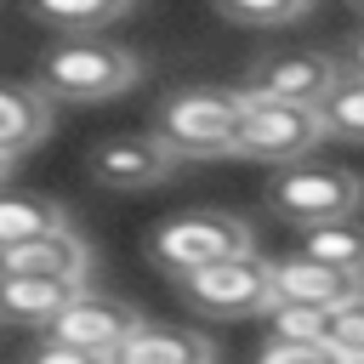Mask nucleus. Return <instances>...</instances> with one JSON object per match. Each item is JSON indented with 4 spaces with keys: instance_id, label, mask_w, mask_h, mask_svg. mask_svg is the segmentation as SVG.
Listing matches in <instances>:
<instances>
[{
    "instance_id": "1",
    "label": "nucleus",
    "mask_w": 364,
    "mask_h": 364,
    "mask_svg": "<svg viewBox=\"0 0 364 364\" xmlns=\"http://www.w3.org/2000/svg\"><path fill=\"white\" fill-rule=\"evenodd\" d=\"M245 108H250V91L188 85L154 108V131L176 148V159H222V154H239Z\"/></svg>"
},
{
    "instance_id": "2",
    "label": "nucleus",
    "mask_w": 364,
    "mask_h": 364,
    "mask_svg": "<svg viewBox=\"0 0 364 364\" xmlns=\"http://www.w3.org/2000/svg\"><path fill=\"white\" fill-rule=\"evenodd\" d=\"M142 80L136 51L108 46L97 34H63L57 51H46L40 63V85L51 102H108L119 91H131Z\"/></svg>"
},
{
    "instance_id": "3",
    "label": "nucleus",
    "mask_w": 364,
    "mask_h": 364,
    "mask_svg": "<svg viewBox=\"0 0 364 364\" xmlns=\"http://www.w3.org/2000/svg\"><path fill=\"white\" fill-rule=\"evenodd\" d=\"M239 250H256V239H250V222L233 210H182V216L159 222L148 239V256L176 279L193 267H210L222 256H239Z\"/></svg>"
},
{
    "instance_id": "4",
    "label": "nucleus",
    "mask_w": 364,
    "mask_h": 364,
    "mask_svg": "<svg viewBox=\"0 0 364 364\" xmlns=\"http://www.w3.org/2000/svg\"><path fill=\"white\" fill-rule=\"evenodd\" d=\"M176 284H182V301L199 318H250V313L273 307V262H262L256 250L222 256L210 267H193Z\"/></svg>"
},
{
    "instance_id": "5",
    "label": "nucleus",
    "mask_w": 364,
    "mask_h": 364,
    "mask_svg": "<svg viewBox=\"0 0 364 364\" xmlns=\"http://www.w3.org/2000/svg\"><path fill=\"white\" fill-rule=\"evenodd\" d=\"M324 136H330V125H324L318 102H290V97H256L250 91V108H245V125H239V154L262 159V165H290V159H307Z\"/></svg>"
},
{
    "instance_id": "6",
    "label": "nucleus",
    "mask_w": 364,
    "mask_h": 364,
    "mask_svg": "<svg viewBox=\"0 0 364 364\" xmlns=\"http://www.w3.org/2000/svg\"><path fill=\"white\" fill-rule=\"evenodd\" d=\"M267 205H273L290 228H313V222L358 216L364 182H358L353 171H336V165H301V159H290V165L273 176Z\"/></svg>"
},
{
    "instance_id": "7",
    "label": "nucleus",
    "mask_w": 364,
    "mask_h": 364,
    "mask_svg": "<svg viewBox=\"0 0 364 364\" xmlns=\"http://www.w3.org/2000/svg\"><path fill=\"white\" fill-rule=\"evenodd\" d=\"M136 324H142V313L131 307V301H119V296H102V290H74V301L46 324L57 341H68V347H80L91 364L97 358H119V347L136 336Z\"/></svg>"
},
{
    "instance_id": "8",
    "label": "nucleus",
    "mask_w": 364,
    "mask_h": 364,
    "mask_svg": "<svg viewBox=\"0 0 364 364\" xmlns=\"http://www.w3.org/2000/svg\"><path fill=\"white\" fill-rule=\"evenodd\" d=\"M85 171H91V182H102L114 193H136V188H159L176 171V148L159 131H119L91 148Z\"/></svg>"
},
{
    "instance_id": "9",
    "label": "nucleus",
    "mask_w": 364,
    "mask_h": 364,
    "mask_svg": "<svg viewBox=\"0 0 364 364\" xmlns=\"http://www.w3.org/2000/svg\"><path fill=\"white\" fill-rule=\"evenodd\" d=\"M341 80V63L330 51H313V46H296V51H267L250 63L245 74V91L256 97H290V102H324Z\"/></svg>"
},
{
    "instance_id": "10",
    "label": "nucleus",
    "mask_w": 364,
    "mask_h": 364,
    "mask_svg": "<svg viewBox=\"0 0 364 364\" xmlns=\"http://www.w3.org/2000/svg\"><path fill=\"white\" fill-rule=\"evenodd\" d=\"M364 290V273H341L330 262H313V256H290V262H273V301H290V307H336L347 296Z\"/></svg>"
},
{
    "instance_id": "11",
    "label": "nucleus",
    "mask_w": 364,
    "mask_h": 364,
    "mask_svg": "<svg viewBox=\"0 0 364 364\" xmlns=\"http://www.w3.org/2000/svg\"><path fill=\"white\" fill-rule=\"evenodd\" d=\"M0 273H40V279H91V245L63 222L51 233H34L11 250H0Z\"/></svg>"
},
{
    "instance_id": "12",
    "label": "nucleus",
    "mask_w": 364,
    "mask_h": 364,
    "mask_svg": "<svg viewBox=\"0 0 364 364\" xmlns=\"http://www.w3.org/2000/svg\"><path fill=\"white\" fill-rule=\"evenodd\" d=\"M91 279H40V273H0V318L11 324H51L74 290H85Z\"/></svg>"
},
{
    "instance_id": "13",
    "label": "nucleus",
    "mask_w": 364,
    "mask_h": 364,
    "mask_svg": "<svg viewBox=\"0 0 364 364\" xmlns=\"http://www.w3.org/2000/svg\"><path fill=\"white\" fill-rule=\"evenodd\" d=\"M125 364H205L216 358V341L205 330H188V324H136V336L119 347Z\"/></svg>"
},
{
    "instance_id": "14",
    "label": "nucleus",
    "mask_w": 364,
    "mask_h": 364,
    "mask_svg": "<svg viewBox=\"0 0 364 364\" xmlns=\"http://www.w3.org/2000/svg\"><path fill=\"white\" fill-rule=\"evenodd\" d=\"M51 131V97L46 85H0V154H28Z\"/></svg>"
},
{
    "instance_id": "15",
    "label": "nucleus",
    "mask_w": 364,
    "mask_h": 364,
    "mask_svg": "<svg viewBox=\"0 0 364 364\" xmlns=\"http://www.w3.org/2000/svg\"><path fill=\"white\" fill-rule=\"evenodd\" d=\"M63 222H68V216H63L57 199L23 193V188H0V250L23 245V239H34V233H51V228H63Z\"/></svg>"
},
{
    "instance_id": "16",
    "label": "nucleus",
    "mask_w": 364,
    "mask_h": 364,
    "mask_svg": "<svg viewBox=\"0 0 364 364\" xmlns=\"http://www.w3.org/2000/svg\"><path fill=\"white\" fill-rule=\"evenodd\" d=\"M301 256L330 262L341 273H364V222L358 216H336V222L301 228Z\"/></svg>"
},
{
    "instance_id": "17",
    "label": "nucleus",
    "mask_w": 364,
    "mask_h": 364,
    "mask_svg": "<svg viewBox=\"0 0 364 364\" xmlns=\"http://www.w3.org/2000/svg\"><path fill=\"white\" fill-rule=\"evenodd\" d=\"M28 11L57 34H102L131 11V0H28Z\"/></svg>"
},
{
    "instance_id": "18",
    "label": "nucleus",
    "mask_w": 364,
    "mask_h": 364,
    "mask_svg": "<svg viewBox=\"0 0 364 364\" xmlns=\"http://www.w3.org/2000/svg\"><path fill=\"white\" fill-rule=\"evenodd\" d=\"M318 336H324V347L336 358H364V290L347 296V301H336V307H324Z\"/></svg>"
},
{
    "instance_id": "19",
    "label": "nucleus",
    "mask_w": 364,
    "mask_h": 364,
    "mask_svg": "<svg viewBox=\"0 0 364 364\" xmlns=\"http://www.w3.org/2000/svg\"><path fill=\"white\" fill-rule=\"evenodd\" d=\"M318 108H324L330 136H341V142H364V74H341L336 91H330Z\"/></svg>"
},
{
    "instance_id": "20",
    "label": "nucleus",
    "mask_w": 364,
    "mask_h": 364,
    "mask_svg": "<svg viewBox=\"0 0 364 364\" xmlns=\"http://www.w3.org/2000/svg\"><path fill=\"white\" fill-rule=\"evenodd\" d=\"M313 0H216V11L228 23H245V28H284L307 11Z\"/></svg>"
},
{
    "instance_id": "21",
    "label": "nucleus",
    "mask_w": 364,
    "mask_h": 364,
    "mask_svg": "<svg viewBox=\"0 0 364 364\" xmlns=\"http://www.w3.org/2000/svg\"><path fill=\"white\" fill-rule=\"evenodd\" d=\"M256 353H262L267 364H324V358H336L318 336H290V330H273Z\"/></svg>"
},
{
    "instance_id": "22",
    "label": "nucleus",
    "mask_w": 364,
    "mask_h": 364,
    "mask_svg": "<svg viewBox=\"0 0 364 364\" xmlns=\"http://www.w3.org/2000/svg\"><path fill=\"white\" fill-rule=\"evenodd\" d=\"M347 74H364V34H353L347 40V63H341Z\"/></svg>"
},
{
    "instance_id": "23",
    "label": "nucleus",
    "mask_w": 364,
    "mask_h": 364,
    "mask_svg": "<svg viewBox=\"0 0 364 364\" xmlns=\"http://www.w3.org/2000/svg\"><path fill=\"white\" fill-rule=\"evenodd\" d=\"M6 176H11V154H0V188H6Z\"/></svg>"
},
{
    "instance_id": "24",
    "label": "nucleus",
    "mask_w": 364,
    "mask_h": 364,
    "mask_svg": "<svg viewBox=\"0 0 364 364\" xmlns=\"http://www.w3.org/2000/svg\"><path fill=\"white\" fill-rule=\"evenodd\" d=\"M358 6H364V0H358Z\"/></svg>"
}]
</instances>
